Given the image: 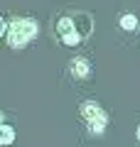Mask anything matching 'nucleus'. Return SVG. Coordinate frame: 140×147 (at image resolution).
Here are the masks:
<instances>
[{
  "instance_id": "obj_8",
  "label": "nucleus",
  "mask_w": 140,
  "mask_h": 147,
  "mask_svg": "<svg viewBox=\"0 0 140 147\" xmlns=\"http://www.w3.org/2000/svg\"><path fill=\"white\" fill-rule=\"evenodd\" d=\"M3 34H7V22L0 17V37H3Z\"/></svg>"
},
{
  "instance_id": "obj_5",
  "label": "nucleus",
  "mask_w": 140,
  "mask_h": 147,
  "mask_svg": "<svg viewBox=\"0 0 140 147\" xmlns=\"http://www.w3.org/2000/svg\"><path fill=\"white\" fill-rule=\"evenodd\" d=\"M74 17V22H76V30H79V34L81 37H88L91 34V15L88 12H76V15H71Z\"/></svg>"
},
{
  "instance_id": "obj_7",
  "label": "nucleus",
  "mask_w": 140,
  "mask_h": 147,
  "mask_svg": "<svg viewBox=\"0 0 140 147\" xmlns=\"http://www.w3.org/2000/svg\"><path fill=\"white\" fill-rule=\"evenodd\" d=\"M120 27H123L125 32L135 30V27H138V20H135V15H123V17H120Z\"/></svg>"
},
{
  "instance_id": "obj_2",
  "label": "nucleus",
  "mask_w": 140,
  "mask_h": 147,
  "mask_svg": "<svg viewBox=\"0 0 140 147\" xmlns=\"http://www.w3.org/2000/svg\"><path fill=\"white\" fill-rule=\"evenodd\" d=\"M79 110H81V118L88 123V130H91V135H101V132L106 130L108 115H106V110L101 108L96 100H84Z\"/></svg>"
},
{
  "instance_id": "obj_3",
  "label": "nucleus",
  "mask_w": 140,
  "mask_h": 147,
  "mask_svg": "<svg viewBox=\"0 0 140 147\" xmlns=\"http://www.w3.org/2000/svg\"><path fill=\"white\" fill-rule=\"evenodd\" d=\"M57 34H59V39H62V44H67V47H76V44L84 39V37L79 34L76 22H74L71 15L59 17V22H57Z\"/></svg>"
},
{
  "instance_id": "obj_6",
  "label": "nucleus",
  "mask_w": 140,
  "mask_h": 147,
  "mask_svg": "<svg viewBox=\"0 0 140 147\" xmlns=\"http://www.w3.org/2000/svg\"><path fill=\"white\" fill-rule=\"evenodd\" d=\"M15 142V130H12L10 125H0V147H7V145H12Z\"/></svg>"
},
{
  "instance_id": "obj_9",
  "label": "nucleus",
  "mask_w": 140,
  "mask_h": 147,
  "mask_svg": "<svg viewBox=\"0 0 140 147\" xmlns=\"http://www.w3.org/2000/svg\"><path fill=\"white\" fill-rule=\"evenodd\" d=\"M3 120H5V115H3V110H0V125H3Z\"/></svg>"
},
{
  "instance_id": "obj_4",
  "label": "nucleus",
  "mask_w": 140,
  "mask_h": 147,
  "mask_svg": "<svg viewBox=\"0 0 140 147\" xmlns=\"http://www.w3.org/2000/svg\"><path fill=\"white\" fill-rule=\"evenodd\" d=\"M69 71H71L74 79H88L91 76V64H88V59L76 57V59L69 61Z\"/></svg>"
},
{
  "instance_id": "obj_1",
  "label": "nucleus",
  "mask_w": 140,
  "mask_h": 147,
  "mask_svg": "<svg viewBox=\"0 0 140 147\" xmlns=\"http://www.w3.org/2000/svg\"><path fill=\"white\" fill-rule=\"evenodd\" d=\"M37 34H39V25L32 17H15L12 22H7V44L12 49L27 47V42L35 39Z\"/></svg>"
},
{
  "instance_id": "obj_10",
  "label": "nucleus",
  "mask_w": 140,
  "mask_h": 147,
  "mask_svg": "<svg viewBox=\"0 0 140 147\" xmlns=\"http://www.w3.org/2000/svg\"><path fill=\"white\" fill-rule=\"evenodd\" d=\"M138 140H140V125H138Z\"/></svg>"
}]
</instances>
